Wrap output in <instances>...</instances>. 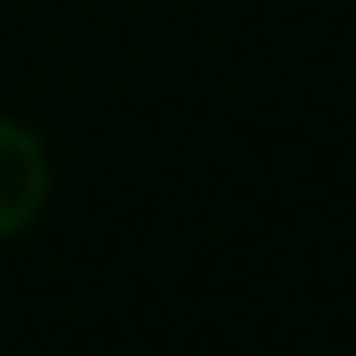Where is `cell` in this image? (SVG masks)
Listing matches in <instances>:
<instances>
[{
	"instance_id": "1",
	"label": "cell",
	"mask_w": 356,
	"mask_h": 356,
	"mask_svg": "<svg viewBox=\"0 0 356 356\" xmlns=\"http://www.w3.org/2000/svg\"><path fill=\"white\" fill-rule=\"evenodd\" d=\"M48 202V149L36 131L0 119V238L24 232Z\"/></svg>"
}]
</instances>
